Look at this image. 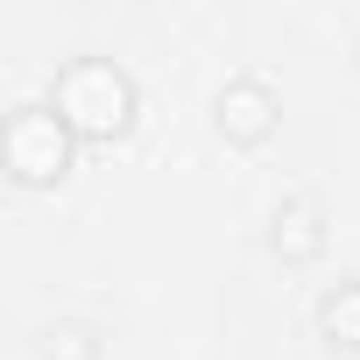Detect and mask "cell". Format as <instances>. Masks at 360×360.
<instances>
[{
	"instance_id": "8992f818",
	"label": "cell",
	"mask_w": 360,
	"mask_h": 360,
	"mask_svg": "<svg viewBox=\"0 0 360 360\" xmlns=\"http://www.w3.org/2000/svg\"><path fill=\"white\" fill-rule=\"evenodd\" d=\"M36 353L43 360H99V332L78 325V318H57V325H43V346Z\"/></svg>"
},
{
	"instance_id": "3957f363",
	"label": "cell",
	"mask_w": 360,
	"mask_h": 360,
	"mask_svg": "<svg viewBox=\"0 0 360 360\" xmlns=\"http://www.w3.org/2000/svg\"><path fill=\"white\" fill-rule=\"evenodd\" d=\"M212 113H219V134H226V141L255 148V141H269V134H276V120H283V99H276V85H269V78L240 71V78H226V85H219Z\"/></svg>"
},
{
	"instance_id": "7a4b0ae2",
	"label": "cell",
	"mask_w": 360,
	"mask_h": 360,
	"mask_svg": "<svg viewBox=\"0 0 360 360\" xmlns=\"http://www.w3.org/2000/svg\"><path fill=\"white\" fill-rule=\"evenodd\" d=\"M71 141L78 134L57 120V106H15L8 127H0V155H8V169L22 184H57L71 169Z\"/></svg>"
},
{
	"instance_id": "5b68a950",
	"label": "cell",
	"mask_w": 360,
	"mask_h": 360,
	"mask_svg": "<svg viewBox=\"0 0 360 360\" xmlns=\"http://www.w3.org/2000/svg\"><path fill=\"white\" fill-rule=\"evenodd\" d=\"M318 325H325V339H332V346L360 353V276H346V283H332V290H325Z\"/></svg>"
},
{
	"instance_id": "277c9868",
	"label": "cell",
	"mask_w": 360,
	"mask_h": 360,
	"mask_svg": "<svg viewBox=\"0 0 360 360\" xmlns=\"http://www.w3.org/2000/svg\"><path fill=\"white\" fill-rule=\"evenodd\" d=\"M325 248V205L318 198H283L276 205V255L283 262H311Z\"/></svg>"
},
{
	"instance_id": "6da1fadb",
	"label": "cell",
	"mask_w": 360,
	"mask_h": 360,
	"mask_svg": "<svg viewBox=\"0 0 360 360\" xmlns=\"http://www.w3.org/2000/svg\"><path fill=\"white\" fill-rule=\"evenodd\" d=\"M50 106H57V120L71 134L106 141V134H120L134 120V78L120 64H106V57H71L57 71V85H50Z\"/></svg>"
}]
</instances>
